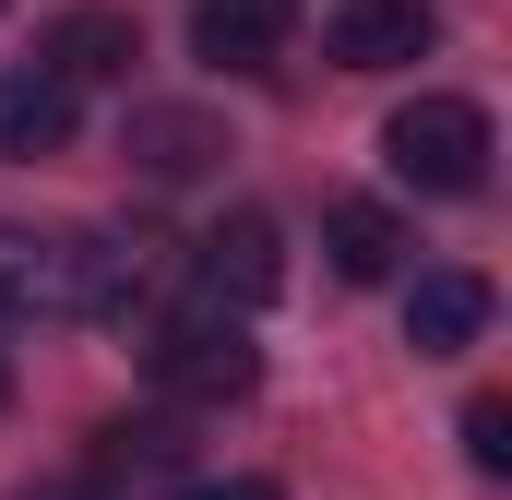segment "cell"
Masks as SVG:
<instances>
[{
  "mask_svg": "<svg viewBox=\"0 0 512 500\" xmlns=\"http://www.w3.org/2000/svg\"><path fill=\"white\" fill-rule=\"evenodd\" d=\"M382 155H393L405 191L465 203V191H489V108H477V96H417V108L382 120Z\"/></svg>",
  "mask_w": 512,
  "mask_h": 500,
  "instance_id": "1",
  "label": "cell"
},
{
  "mask_svg": "<svg viewBox=\"0 0 512 500\" xmlns=\"http://www.w3.org/2000/svg\"><path fill=\"white\" fill-rule=\"evenodd\" d=\"M143 358H155V393H167V405H239V393L262 381V346L215 310V298H203V310H179Z\"/></svg>",
  "mask_w": 512,
  "mask_h": 500,
  "instance_id": "2",
  "label": "cell"
},
{
  "mask_svg": "<svg viewBox=\"0 0 512 500\" xmlns=\"http://www.w3.org/2000/svg\"><path fill=\"white\" fill-rule=\"evenodd\" d=\"M84 310V239L0 227V322H72Z\"/></svg>",
  "mask_w": 512,
  "mask_h": 500,
  "instance_id": "3",
  "label": "cell"
},
{
  "mask_svg": "<svg viewBox=\"0 0 512 500\" xmlns=\"http://www.w3.org/2000/svg\"><path fill=\"white\" fill-rule=\"evenodd\" d=\"M36 60L84 96V84H131V60H143V24L131 12H108V0H72L48 36H36Z\"/></svg>",
  "mask_w": 512,
  "mask_h": 500,
  "instance_id": "4",
  "label": "cell"
},
{
  "mask_svg": "<svg viewBox=\"0 0 512 500\" xmlns=\"http://www.w3.org/2000/svg\"><path fill=\"white\" fill-rule=\"evenodd\" d=\"M429 36H441L429 0H334V24H322V48L346 72H405V60H429Z\"/></svg>",
  "mask_w": 512,
  "mask_h": 500,
  "instance_id": "5",
  "label": "cell"
},
{
  "mask_svg": "<svg viewBox=\"0 0 512 500\" xmlns=\"http://www.w3.org/2000/svg\"><path fill=\"white\" fill-rule=\"evenodd\" d=\"M489 310H501L489 274H465V262H453V274H417V286H405V346H417V358H465V346L489 334Z\"/></svg>",
  "mask_w": 512,
  "mask_h": 500,
  "instance_id": "6",
  "label": "cell"
},
{
  "mask_svg": "<svg viewBox=\"0 0 512 500\" xmlns=\"http://www.w3.org/2000/svg\"><path fill=\"white\" fill-rule=\"evenodd\" d=\"M191 274H203V298H215V310H251V298H274V286H286L274 215H227V227L203 239V262H191Z\"/></svg>",
  "mask_w": 512,
  "mask_h": 500,
  "instance_id": "7",
  "label": "cell"
},
{
  "mask_svg": "<svg viewBox=\"0 0 512 500\" xmlns=\"http://www.w3.org/2000/svg\"><path fill=\"white\" fill-rule=\"evenodd\" d=\"M120 155L143 179H203V167H227V120H203V108H131Z\"/></svg>",
  "mask_w": 512,
  "mask_h": 500,
  "instance_id": "8",
  "label": "cell"
},
{
  "mask_svg": "<svg viewBox=\"0 0 512 500\" xmlns=\"http://www.w3.org/2000/svg\"><path fill=\"white\" fill-rule=\"evenodd\" d=\"M60 143H72V84H60L48 60L0 72V155H12V167H36V155H60Z\"/></svg>",
  "mask_w": 512,
  "mask_h": 500,
  "instance_id": "9",
  "label": "cell"
},
{
  "mask_svg": "<svg viewBox=\"0 0 512 500\" xmlns=\"http://www.w3.org/2000/svg\"><path fill=\"white\" fill-rule=\"evenodd\" d=\"M286 24H298V0H191V48L215 72H262L286 48Z\"/></svg>",
  "mask_w": 512,
  "mask_h": 500,
  "instance_id": "10",
  "label": "cell"
},
{
  "mask_svg": "<svg viewBox=\"0 0 512 500\" xmlns=\"http://www.w3.org/2000/svg\"><path fill=\"white\" fill-rule=\"evenodd\" d=\"M322 239H334V274H346V286H382L393 262H405V215H393V203H334Z\"/></svg>",
  "mask_w": 512,
  "mask_h": 500,
  "instance_id": "11",
  "label": "cell"
},
{
  "mask_svg": "<svg viewBox=\"0 0 512 500\" xmlns=\"http://www.w3.org/2000/svg\"><path fill=\"white\" fill-rule=\"evenodd\" d=\"M108 453H96V477H155V465H179L191 441H179V417H108L96 429Z\"/></svg>",
  "mask_w": 512,
  "mask_h": 500,
  "instance_id": "12",
  "label": "cell"
},
{
  "mask_svg": "<svg viewBox=\"0 0 512 500\" xmlns=\"http://www.w3.org/2000/svg\"><path fill=\"white\" fill-rule=\"evenodd\" d=\"M465 465H477V477H512V405H501V393L465 405Z\"/></svg>",
  "mask_w": 512,
  "mask_h": 500,
  "instance_id": "13",
  "label": "cell"
},
{
  "mask_svg": "<svg viewBox=\"0 0 512 500\" xmlns=\"http://www.w3.org/2000/svg\"><path fill=\"white\" fill-rule=\"evenodd\" d=\"M12 500H120V477H96V465H60V477H24Z\"/></svg>",
  "mask_w": 512,
  "mask_h": 500,
  "instance_id": "14",
  "label": "cell"
},
{
  "mask_svg": "<svg viewBox=\"0 0 512 500\" xmlns=\"http://www.w3.org/2000/svg\"><path fill=\"white\" fill-rule=\"evenodd\" d=\"M167 500H286L274 477H191V489H167Z\"/></svg>",
  "mask_w": 512,
  "mask_h": 500,
  "instance_id": "15",
  "label": "cell"
},
{
  "mask_svg": "<svg viewBox=\"0 0 512 500\" xmlns=\"http://www.w3.org/2000/svg\"><path fill=\"white\" fill-rule=\"evenodd\" d=\"M0 405H12V358H0Z\"/></svg>",
  "mask_w": 512,
  "mask_h": 500,
  "instance_id": "16",
  "label": "cell"
}]
</instances>
